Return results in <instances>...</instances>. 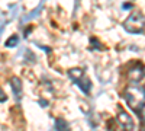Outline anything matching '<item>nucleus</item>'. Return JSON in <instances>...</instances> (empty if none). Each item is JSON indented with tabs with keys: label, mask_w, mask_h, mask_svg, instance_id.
<instances>
[{
	"label": "nucleus",
	"mask_w": 145,
	"mask_h": 131,
	"mask_svg": "<svg viewBox=\"0 0 145 131\" xmlns=\"http://www.w3.org/2000/svg\"><path fill=\"white\" fill-rule=\"evenodd\" d=\"M123 28L131 34H139L145 29V16L141 12H132L123 22Z\"/></svg>",
	"instance_id": "nucleus-2"
},
{
	"label": "nucleus",
	"mask_w": 145,
	"mask_h": 131,
	"mask_svg": "<svg viewBox=\"0 0 145 131\" xmlns=\"http://www.w3.org/2000/svg\"><path fill=\"white\" fill-rule=\"evenodd\" d=\"M138 115H139V118H141V121H142V124L145 125V103L141 106V109L138 111Z\"/></svg>",
	"instance_id": "nucleus-9"
},
{
	"label": "nucleus",
	"mask_w": 145,
	"mask_h": 131,
	"mask_svg": "<svg viewBox=\"0 0 145 131\" xmlns=\"http://www.w3.org/2000/svg\"><path fill=\"white\" fill-rule=\"evenodd\" d=\"M18 41H19V38L16 37V35H13L12 38H9V39H7V42H6V47H15V45L18 44Z\"/></svg>",
	"instance_id": "nucleus-8"
},
{
	"label": "nucleus",
	"mask_w": 145,
	"mask_h": 131,
	"mask_svg": "<svg viewBox=\"0 0 145 131\" xmlns=\"http://www.w3.org/2000/svg\"><path fill=\"white\" fill-rule=\"evenodd\" d=\"M144 89H145V88H144Z\"/></svg>",
	"instance_id": "nucleus-13"
},
{
	"label": "nucleus",
	"mask_w": 145,
	"mask_h": 131,
	"mask_svg": "<svg viewBox=\"0 0 145 131\" xmlns=\"http://www.w3.org/2000/svg\"><path fill=\"white\" fill-rule=\"evenodd\" d=\"M68 76L71 77L72 82L77 83L78 88H80L84 93H89V92H90V89H91V82H90V79H89L86 74H84V70H81V68H71V70H68Z\"/></svg>",
	"instance_id": "nucleus-3"
},
{
	"label": "nucleus",
	"mask_w": 145,
	"mask_h": 131,
	"mask_svg": "<svg viewBox=\"0 0 145 131\" xmlns=\"http://www.w3.org/2000/svg\"><path fill=\"white\" fill-rule=\"evenodd\" d=\"M144 131H145V130H144Z\"/></svg>",
	"instance_id": "nucleus-14"
},
{
	"label": "nucleus",
	"mask_w": 145,
	"mask_h": 131,
	"mask_svg": "<svg viewBox=\"0 0 145 131\" xmlns=\"http://www.w3.org/2000/svg\"><path fill=\"white\" fill-rule=\"evenodd\" d=\"M145 77V67L142 64H137V66H132L128 71V79L132 83H138Z\"/></svg>",
	"instance_id": "nucleus-5"
},
{
	"label": "nucleus",
	"mask_w": 145,
	"mask_h": 131,
	"mask_svg": "<svg viewBox=\"0 0 145 131\" xmlns=\"http://www.w3.org/2000/svg\"><path fill=\"white\" fill-rule=\"evenodd\" d=\"M90 42H91V47H94V48H97V50H102L103 48V45L99 44V39L97 38H91Z\"/></svg>",
	"instance_id": "nucleus-10"
},
{
	"label": "nucleus",
	"mask_w": 145,
	"mask_h": 131,
	"mask_svg": "<svg viewBox=\"0 0 145 131\" xmlns=\"http://www.w3.org/2000/svg\"><path fill=\"white\" fill-rule=\"evenodd\" d=\"M7 99V96H6V93L2 90V89H0V102H5Z\"/></svg>",
	"instance_id": "nucleus-11"
},
{
	"label": "nucleus",
	"mask_w": 145,
	"mask_h": 131,
	"mask_svg": "<svg viewBox=\"0 0 145 131\" xmlns=\"http://www.w3.org/2000/svg\"><path fill=\"white\" fill-rule=\"evenodd\" d=\"M55 127H57L58 131H70V127H68V124L64 120H57Z\"/></svg>",
	"instance_id": "nucleus-7"
},
{
	"label": "nucleus",
	"mask_w": 145,
	"mask_h": 131,
	"mask_svg": "<svg viewBox=\"0 0 145 131\" xmlns=\"http://www.w3.org/2000/svg\"><path fill=\"white\" fill-rule=\"evenodd\" d=\"M123 9H131V5H129V3H128V5L125 3V5H123Z\"/></svg>",
	"instance_id": "nucleus-12"
},
{
	"label": "nucleus",
	"mask_w": 145,
	"mask_h": 131,
	"mask_svg": "<svg viewBox=\"0 0 145 131\" xmlns=\"http://www.w3.org/2000/svg\"><path fill=\"white\" fill-rule=\"evenodd\" d=\"M10 85H12V89H13V93L16 95V98L20 99V95H22V82H20V79L19 77H12Z\"/></svg>",
	"instance_id": "nucleus-6"
},
{
	"label": "nucleus",
	"mask_w": 145,
	"mask_h": 131,
	"mask_svg": "<svg viewBox=\"0 0 145 131\" xmlns=\"http://www.w3.org/2000/svg\"><path fill=\"white\" fill-rule=\"evenodd\" d=\"M125 99L129 105V108L138 114L141 106L145 103V89L138 86H128L125 90Z\"/></svg>",
	"instance_id": "nucleus-1"
},
{
	"label": "nucleus",
	"mask_w": 145,
	"mask_h": 131,
	"mask_svg": "<svg viewBox=\"0 0 145 131\" xmlns=\"http://www.w3.org/2000/svg\"><path fill=\"white\" fill-rule=\"evenodd\" d=\"M116 121L120 127V130L122 131H134L135 128V124H134V120H132V117L125 112V111H120L116 117Z\"/></svg>",
	"instance_id": "nucleus-4"
}]
</instances>
